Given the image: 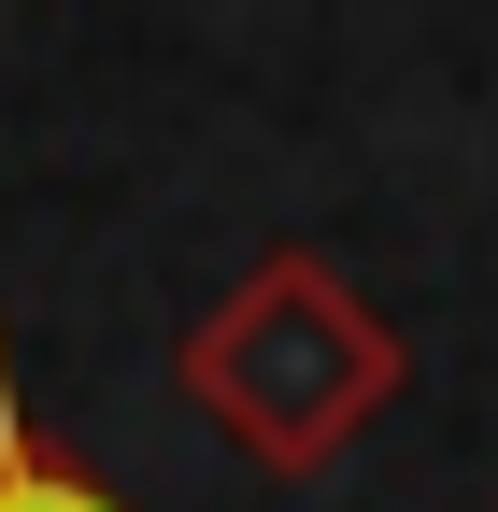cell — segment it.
Segmentation results:
<instances>
[{"label":"cell","mask_w":498,"mask_h":512,"mask_svg":"<svg viewBox=\"0 0 498 512\" xmlns=\"http://www.w3.org/2000/svg\"><path fill=\"white\" fill-rule=\"evenodd\" d=\"M171 384H185V399H200L257 470H328L342 441L399 399V328L328 271V256L271 242L257 271L185 328Z\"/></svg>","instance_id":"cell-1"},{"label":"cell","mask_w":498,"mask_h":512,"mask_svg":"<svg viewBox=\"0 0 498 512\" xmlns=\"http://www.w3.org/2000/svg\"><path fill=\"white\" fill-rule=\"evenodd\" d=\"M0 512H129L100 470H72V456L43 441L29 384H15V342H0Z\"/></svg>","instance_id":"cell-2"},{"label":"cell","mask_w":498,"mask_h":512,"mask_svg":"<svg viewBox=\"0 0 498 512\" xmlns=\"http://www.w3.org/2000/svg\"><path fill=\"white\" fill-rule=\"evenodd\" d=\"M484 512H498V498H484Z\"/></svg>","instance_id":"cell-3"}]
</instances>
